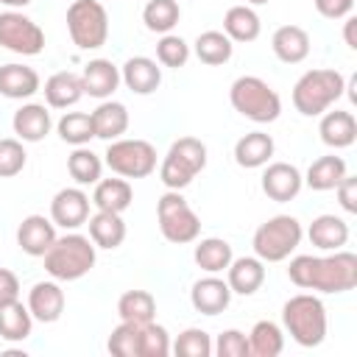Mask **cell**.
Segmentation results:
<instances>
[{
    "label": "cell",
    "mask_w": 357,
    "mask_h": 357,
    "mask_svg": "<svg viewBox=\"0 0 357 357\" xmlns=\"http://www.w3.org/2000/svg\"><path fill=\"white\" fill-rule=\"evenodd\" d=\"M287 279L301 290L315 293H349L357 284V254L329 251L326 257L298 254L287 265Z\"/></svg>",
    "instance_id": "obj_1"
},
{
    "label": "cell",
    "mask_w": 357,
    "mask_h": 357,
    "mask_svg": "<svg viewBox=\"0 0 357 357\" xmlns=\"http://www.w3.org/2000/svg\"><path fill=\"white\" fill-rule=\"evenodd\" d=\"M45 271L56 282H75L86 276L95 268L98 245L78 231H67L64 237H56L53 245L45 251Z\"/></svg>",
    "instance_id": "obj_2"
},
{
    "label": "cell",
    "mask_w": 357,
    "mask_h": 357,
    "mask_svg": "<svg viewBox=\"0 0 357 357\" xmlns=\"http://www.w3.org/2000/svg\"><path fill=\"white\" fill-rule=\"evenodd\" d=\"M282 326L284 332L304 349H315L324 343L329 321L326 307L312 293H296L282 304Z\"/></svg>",
    "instance_id": "obj_3"
},
{
    "label": "cell",
    "mask_w": 357,
    "mask_h": 357,
    "mask_svg": "<svg viewBox=\"0 0 357 357\" xmlns=\"http://www.w3.org/2000/svg\"><path fill=\"white\" fill-rule=\"evenodd\" d=\"M346 92V78L343 73L332 67H315L307 70L296 86H293V106L304 117H321L335 100H340Z\"/></svg>",
    "instance_id": "obj_4"
},
{
    "label": "cell",
    "mask_w": 357,
    "mask_h": 357,
    "mask_svg": "<svg viewBox=\"0 0 357 357\" xmlns=\"http://www.w3.org/2000/svg\"><path fill=\"white\" fill-rule=\"evenodd\" d=\"M229 103L237 114L248 117L251 123H273L282 114V98L279 92L262 81L259 75H240L229 86Z\"/></svg>",
    "instance_id": "obj_5"
},
{
    "label": "cell",
    "mask_w": 357,
    "mask_h": 357,
    "mask_svg": "<svg viewBox=\"0 0 357 357\" xmlns=\"http://www.w3.org/2000/svg\"><path fill=\"white\" fill-rule=\"evenodd\" d=\"M301 237H304V229H301L298 218L273 215L265 223H259L251 237L254 257H259L262 262H284L301 245Z\"/></svg>",
    "instance_id": "obj_6"
},
{
    "label": "cell",
    "mask_w": 357,
    "mask_h": 357,
    "mask_svg": "<svg viewBox=\"0 0 357 357\" xmlns=\"http://www.w3.org/2000/svg\"><path fill=\"white\" fill-rule=\"evenodd\" d=\"M204 167H206V145L198 137H178L167 148L159 165V181L167 190H184Z\"/></svg>",
    "instance_id": "obj_7"
},
{
    "label": "cell",
    "mask_w": 357,
    "mask_h": 357,
    "mask_svg": "<svg viewBox=\"0 0 357 357\" xmlns=\"http://www.w3.org/2000/svg\"><path fill=\"white\" fill-rule=\"evenodd\" d=\"M156 220H159V231L167 243L173 245H187L195 243L201 234V218L192 212V206L187 204V198L181 195V190H167L159 204H156Z\"/></svg>",
    "instance_id": "obj_8"
},
{
    "label": "cell",
    "mask_w": 357,
    "mask_h": 357,
    "mask_svg": "<svg viewBox=\"0 0 357 357\" xmlns=\"http://www.w3.org/2000/svg\"><path fill=\"white\" fill-rule=\"evenodd\" d=\"M67 33L78 50H98L109 39V14L100 0H73L67 8Z\"/></svg>",
    "instance_id": "obj_9"
},
{
    "label": "cell",
    "mask_w": 357,
    "mask_h": 357,
    "mask_svg": "<svg viewBox=\"0 0 357 357\" xmlns=\"http://www.w3.org/2000/svg\"><path fill=\"white\" fill-rule=\"evenodd\" d=\"M103 165L123 178H145L156 170V148L148 139H112L106 153H103Z\"/></svg>",
    "instance_id": "obj_10"
},
{
    "label": "cell",
    "mask_w": 357,
    "mask_h": 357,
    "mask_svg": "<svg viewBox=\"0 0 357 357\" xmlns=\"http://www.w3.org/2000/svg\"><path fill=\"white\" fill-rule=\"evenodd\" d=\"M0 47L17 56H39L45 50V31L20 8L0 14Z\"/></svg>",
    "instance_id": "obj_11"
},
{
    "label": "cell",
    "mask_w": 357,
    "mask_h": 357,
    "mask_svg": "<svg viewBox=\"0 0 357 357\" xmlns=\"http://www.w3.org/2000/svg\"><path fill=\"white\" fill-rule=\"evenodd\" d=\"M89 195L81 187H64L50 201V220L67 231H75L89 218Z\"/></svg>",
    "instance_id": "obj_12"
},
{
    "label": "cell",
    "mask_w": 357,
    "mask_h": 357,
    "mask_svg": "<svg viewBox=\"0 0 357 357\" xmlns=\"http://www.w3.org/2000/svg\"><path fill=\"white\" fill-rule=\"evenodd\" d=\"M304 187V176L296 165L290 162H268L262 170V192L276 201V204H287L293 201Z\"/></svg>",
    "instance_id": "obj_13"
},
{
    "label": "cell",
    "mask_w": 357,
    "mask_h": 357,
    "mask_svg": "<svg viewBox=\"0 0 357 357\" xmlns=\"http://www.w3.org/2000/svg\"><path fill=\"white\" fill-rule=\"evenodd\" d=\"M231 287L226 279H220L218 273H206L204 279H198L190 287V304L195 312L201 315H220L229 304H231Z\"/></svg>",
    "instance_id": "obj_14"
},
{
    "label": "cell",
    "mask_w": 357,
    "mask_h": 357,
    "mask_svg": "<svg viewBox=\"0 0 357 357\" xmlns=\"http://www.w3.org/2000/svg\"><path fill=\"white\" fill-rule=\"evenodd\" d=\"M81 86L84 95L95 100H109L120 86V67L109 59H89L81 70Z\"/></svg>",
    "instance_id": "obj_15"
},
{
    "label": "cell",
    "mask_w": 357,
    "mask_h": 357,
    "mask_svg": "<svg viewBox=\"0 0 357 357\" xmlns=\"http://www.w3.org/2000/svg\"><path fill=\"white\" fill-rule=\"evenodd\" d=\"M120 84H126L134 95H151L162 84V67L148 56H131L120 67Z\"/></svg>",
    "instance_id": "obj_16"
},
{
    "label": "cell",
    "mask_w": 357,
    "mask_h": 357,
    "mask_svg": "<svg viewBox=\"0 0 357 357\" xmlns=\"http://www.w3.org/2000/svg\"><path fill=\"white\" fill-rule=\"evenodd\" d=\"M64 290L56 279L50 282H36L31 290H28V312L33 315V321H42V324H53L61 318L64 312Z\"/></svg>",
    "instance_id": "obj_17"
},
{
    "label": "cell",
    "mask_w": 357,
    "mask_h": 357,
    "mask_svg": "<svg viewBox=\"0 0 357 357\" xmlns=\"http://www.w3.org/2000/svg\"><path fill=\"white\" fill-rule=\"evenodd\" d=\"M53 240H56V223L45 215H28L17 226V245L28 257H45Z\"/></svg>",
    "instance_id": "obj_18"
},
{
    "label": "cell",
    "mask_w": 357,
    "mask_h": 357,
    "mask_svg": "<svg viewBox=\"0 0 357 357\" xmlns=\"http://www.w3.org/2000/svg\"><path fill=\"white\" fill-rule=\"evenodd\" d=\"M42 89V78L28 64H3L0 67V95L8 100H28Z\"/></svg>",
    "instance_id": "obj_19"
},
{
    "label": "cell",
    "mask_w": 357,
    "mask_h": 357,
    "mask_svg": "<svg viewBox=\"0 0 357 357\" xmlns=\"http://www.w3.org/2000/svg\"><path fill=\"white\" fill-rule=\"evenodd\" d=\"M11 128L22 142H42L50 134L53 120L45 103H22L11 117Z\"/></svg>",
    "instance_id": "obj_20"
},
{
    "label": "cell",
    "mask_w": 357,
    "mask_h": 357,
    "mask_svg": "<svg viewBox=\"0 0 357 357\" xmlns=\"http://www.w3.org/2000/svg\"><path fill=\"white\" fill-rule=\"evenodd\" d=\"M318 134H321V142L326 148H349L354 145L357 139V120L351 112H343V109H335V112H324L321 114V123H318Z\"/></svg>",
    "instance_id": "obj_21"
},
{
    "label": "cell",
    "mask_w": 357,
    "mask_h": 357,
    "mask_svg": "<svg viewBox=\"0 0 357 357\" xmlns=\"http://www.w3.org/2000/svg\"><path fill=\"white\" fill-rule=\"evenodd\" d=\"M226 282L237 296H254L265 284V262L259 257H237L226 268Z\"/></svg>",
    "instance_id": "obj_22"
},
{
    "label": "cell",
    "mask_w": 357,
    "mask_h": 357,
    "mask_svg": "<svg viewBox=\"0 0 357 357\" xmlns=\"http://www.w3.org/2000/svg\"><path fill=\"white\" fill-rule=\"evenodd\" d=\"M273 151H276V142L271 134L248 131L234 142V162L245 170H257V167H265L271 162Z\"/></svg>",
    "instance_id": "obj_23"
},
{
    "label": "cell",
    "mask_w": 357,
    "mask_h": 357,
    "mask_svg": "<svg viewBox=\"0 0 357 357\" xmlns=\"http://www.w3.org/2000/svg\"><path fill=\"white\" fill-rule=\"evenodd\" d=\"M271 50L284 64H298L310 56V33L301 25H282L271 36Z\"/></svg>",
    "instance_id": "obj_24"
},
{
    "label": "cell",
    "mask_w": 357,
    "mask_h": 357,
    "mask_svg": "<svg viewBox=\"0 0 357 357\" xmlns=\"http://www.w3.org/2000/svg\"><path fill=\"white\" fill-rule=\"evenodd\" d=\"M45 103L47 109H70L84 98V86H81V75L70 73V70H59L45 81Z\"/></svg>",
    "instance_id": "obj_25"
},
{
    "label": "cell",
    "mask_w": 357,
    "mask_h": 357,
    "mask_svg": "<svg viewBox=\"0 0 357 357\" xmlns=\"http://www.w3.org/2000/svg\"><path fill=\"white\" fill-rule=\"evenodd\" d=\"M92 114V126H95V137L98 139H106V142H112V139H120L126 131H128V109L120 103V100H100L98 103V109L95 112H89Z\"/></svg>",
    "instance_id": "obj_26"
},
{
    "label": "cell",
    "mask_w": 357,
    "mask_h": 357,
    "mask_svg": "<svg viewBox=\"0 0 357 357\" xmlns=\"http://www.w3.org/2000/svg\"><path fill=\"white\" fill-rule=\"evenodd\" d=\"M86 226H89V240H92L98 248L114 251V248H120L123 240H126V223H123V215H117V212H103V209H98L95 215L86 218Z\"/></svg>",
    "instance_id": "obj_27"
},
{
    "label": "cell",
    "mask_w": 357,
    "mask_h": 357,
    "mask_svg": "<svg viewBox=\"0 0 357 357\" xmlns=\"http://www.w3.org/2000/svg\"><path fill=\"white\" fill-rule=\"evenodd\" d=\"M307 237L321 251H337L349 243V223L337 215H318V218H312Z\"/></svg>",
    "instance_id": "obj_28"
},
{
    "label": "cell",
    "mask_w": 357,
    "mask_h": 357,
    "mask_svg": "<svg viewBox=\"0 0 357 357\" xmlns=\"http://www.w3.org/2000/svg\"><path fill=\"white\" fill-rule=\"evenodd\" d=\"M33 329V315L28 312V304H22L20 298L11 301H0V337L8 343H20L28 340Z\"/></svg>",
    "instance_id": "obj_29"
},
{
    "label": "cell",
    "mask_w": 357,
    "mask_h": 357,
    "mask_svg": "<svg viewBox=\"0 0 357 357\" xmlns=\"http://www.w3.org/2000/svg\"><path fill=\"white\" fill-rule=\"evenodd\" d=\"M134 201V190L128 184V178L117 176V178H100L95 184V192H92V204L103 212H117L123 215Z\"/></svg>",
    "instance_id": "obj_30"
},
{
    "label": "cell",
    "mask_w": 357,
    "mask_h": 357,
    "mask_svg": "<svg viewBox=\"0 0 357 357\" xmlns=\"http://www.w3.org/2000/svg\"><path fill=\"white\" fill-rule=\"evenodd\" d=\"M346 159L343 156H335V153H326V156H318L307 173H304V184L315 192H326V190H335L337 181L346 176Z\"/></svg>",
    "instance_id": "obj_31"
},
{
    "label": "cell",
    "mask_w": 357,
    "mask_h": 357,
    "mask_svg": "<svg viewBox=\"0 0 357 357\" xmlns=\"http://www.w3.org/2000/svg\"><path fill=\"white\" fill-rule=\"evenodd\" d=\"M262 31V22H259V14L251 8V6H231L226 14H223V33L231 39V42H254Z\"/></svg>",
    "instance_id": "obj_32"
},
{
    "label": "cell",
    "mask_w": 357,
    "mask_h": 357,
    "mask_svg": "<svg viewBox=\"0 0 357 357\" xmlns=\"http://www.w3.org/2000/svg\"><path fill=\"white\" fill-rule=\"evenodd\" d=\"M192 259H195V265L204 273H223L229 268V262L234 259V254H231L229 240H223V237H204V240L195 243Z\"/></svg>",
    "instance_id": "obj_33"
},
{
    "label": "cell",
    "mask_w": 357,
    "mask_h": 357,
    "mask_svg": "<svg viewBox=\"0 0 357 357\" xmlns=\"http://www.w3.org/2000/svg\"><path fill=\"white\" fill-rule=\"evenodd\" d=\"M284 349V329L276 321H257L248 332V351L251 357H276Z\"/></svg>",
    "instance_id": "obj_34"
},
{
    "label": "cell",
    "mask_w": 357,
    "mask_h": 357,
    "mask_svg": "<svg viewBox=\"0 0 357 357\" xmlns=\"http://www.w3.org/2000/svg\"><path fill=\"white\" fill-rule=\"evenodd\" d=\"M192 53L198 56L201 64H209V67H220L231 59L234 53V42L223 33V31H204L198 33L195 45H192Z\"/></svg>",
    "instance_id": "obj_35"
},
{
    "label": "cell",
    "mask_w": 357,
    "mask_h": 357,
    "mask_svg": "<svg viewBox=\"0 0 357 357\" xmlns=\"http://www.w3.org/2000/svg\"><path fill=\"white\" fill-rule=\"evenodd\" d=\"M117 315L120 321L131 324H148L156 318V298L148 290H126L117 298Z\"/></svg>",
    "instance_id": "obj_36"
},
{
    "label": "cell",
    "mask_w": 357,
    "mask_h": 357,
    "mask_svg": "<svg viewBox=\"0 0 357 357\" xmlns=\"http://www.w3.org/2000/svg\"><path fill=\"white\" fill-rule=\"evenodd\" d=\"M181 20L178 0H148L142 8V22L151 33H170Z\"/></svg>",
    "instance_id": "obj_37"
},
{
    "label": "cell",
    "mask_w": 357,
    "mask_h": 357,
    "mask_svg": "<svg viewBox=\"0 0 357 357\" xmlns=\"http://www.w3.org/2000/svg\"><path fill=\"white\" fill-rule=\"evenodd\" d=\"M67 173L73 176V181L78 187L98 184L100 181V173H103V159L95 151H89L86 145H81V148H75L67 156Z\"/></svg>",
    "instance_id": "obj_38"
},
{
    "label": "cell",
    "mask_w": 357,
    "mask_h": 357,
    "mask_svg": "<svg viewBox=\"0 0 357 357\" xmlns=\"http://www.w3.org/2000/svg\"><path fill=\"white\" fill-rule=\"evenodd\" d=\"M56 131L59 137L73 145V148H81L86 145L89 139H95V126H92V114L86 112H64L56 123Z\"/></svg>",
    "instance_id": "obj_39"
},
{
    "label": "cell",
    "mask_w": 357,
    "mask_h": 357,
    "mask_svg": "<svg viewBox=\"0 0 357 357\" xmlns=\"http://www.w3.org/2000/svg\"><path fill=\"white\" fill-rule=\"evenodd\" d=\"M139 340H142V324H131V321H120L109 340L106 349L114 357H139Z\"/></svg>",
    "instance_id": "obj_40"
},
{
    "label": "cell",
    "mask_w": 357,
    "mask_h": 357,
    "mask_svg": "<svg viewBox=\"0 0 357 357\" xmlns=\"http://www.w3.org/2000/svg\"><path fill=\"white\" fill-rule=\"evenodd\" d=\"M170 351L176 357H212V337L209 332L190 326L170 343Z\"/></svg>",
    "instance_id": "obj_41"
},
{
    "label": "cell",
    "mask_w": 357,
    "mask_h": 357,
    "mask_svg": "<svg viewBox=\"0 0 357 357\" xmlns=\"http://www.w3.org/2000/svg\"><path fill=\"white\" fill-rule=\"evenodd\" d=\"M187 59H190V45L176 33H162V39L156 42V61L162 67L178 70L187 64Z\"/></svg>",
    "instance_id": "obj_42"
},
{
    "label": "cell",
    "mask_w": 357,
    "mask_h": 357,
    "mask_svg": "<svg viewBox=\"0 0 357 357\" xmlns=\"http://www.w3.org/2000/svg\"><path fill=\"white\" fill-rule=\"evenodd\" d=\"M170 354V335L162 324L148 321L142 324V340H139V357H167Z\"/></svg>",
    "instance_id": "obj_43"
},
{
    "label": "cell",
    "mask_w": 357,
    "mask_h": 357,
    "mask_svg": "<svg viewBox=\"0 0 357 357\" xmlns=\"http://www.w3.org/2000/svg\"><path fill=\"white\" fill-rule=\"evenodd\" d=\"M25 162H28V153L22 148V139H17V137L0 139V178H11V176L22 173Z\"/></svg>",
    "instance_id": "obj_44"
},
{
    "label": "cell",
    "mask_w": 357,
    "mask_h": 357,
    "mask_svg": "<svg viewBox=\"0 0 357 357\" xmlns=\"http://www.w3.org/2000/svg\"><path fill=\"white\" fill-rule=\"evenodd\" d=\"M212 354H218V357H251L248 335L240 329H223L218 335V340L212 343Z\"/></svg>",
    "instance_id": "obj_45"
},
{
    "label": "cell",
    "mask_w": 357,
    "mask_h": 357,
    "mask_svg": "<svg viewBox=\"0 0 357 357\" xmlns=\"http://www.w3.org/2000/svg\"><path fill=\"white\" fill-rule=\"evenodd\" d=\"M335 192H337V201H340V206H343L349 215H354V212H357V178L346 173V176L337 181Z\"/></svg>",
    "instance_id": "obj_46"
},
{
    "label": "cell",
    "mask_w": 357,
    "mask_h": 357,
    "mask_svg": "<svg viewBox=\"0 0 357 357\" xmlns=\"http://www.w3.org/2000/svg\"><path fill=\"white\" fill-rule=\"evenodd\" d=\"M312 3H315V11L326 20H343L354 8V0H312Z\"/></svg>",
    "instance_id": "obj_47"
},
{
    "label": "cell",
    "mask_w": 357,
    "mask_h": 357,
    "mask_svg": "<svg viewBox=\"0 0 357 357\" xmlns=\"http://www.w3.org/2000/svg\"><path fill=\"white\" fill-rule=\"evenodd\" d=\"M20 298V279L14 271L0 268V301H11Z\"/></svg>",
    "instance_id": "obj_48"
},
{
    "label": "cell",
    "mask_w": 357,
    "mask_h": 357,
    "mask_svg": "<svg viewBox=\"0 0 357 357\" xmlns=\"http://www.w3.org/2000/svg\"><path fill=\"white\" fill-rule=\"evenodd\" d=\"M346 22H343V39H346V45L351 47V50H357V17L354 14H349V17H343Z\"/></svg>",
    "instance_id": "obj_49"
},
{
    "label": "cell",
    "mask_w": 357,
    "mask_h": 357,
    "mask_svg": "<svg viewBox=\"0 0 357 357\" xmlns=\"http://www.w3.org/2000/svg\"><path fill=\"white\" fill-rule=\"evenodd\" d=\"M3 6H8V8H25L31 0H0Z\"/></svg>",
    "instance_id": "obj_50"
},
{
    "label": "cell",
    "mask_w": 357,
    "mask_h": 357,
    "mask_svg": "<svg viewBox=\"0 0 357 357\" xmlns=\"http://www.w3.org/2000/svg\"><path fill=\"white\" fill-rule=\"evenodd\" d=\"M265 3H271V0H245V6H265Z\"/></svg>",
    "instance_id": "obj_51"
}]
</instances>
